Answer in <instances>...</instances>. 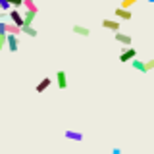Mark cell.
Masks as SVG:
<instances>
[{
  "label": "cell",
  "instance_id": "cell-11",
  "mask_svg": "<svg viewBox=\"0 0 154 154\" xmlns=\"http://www.w3.org/2000/svg\"><path fill=\"white\" fill-rule=\"evenodd\" d=\"M71 31H73L75 35H81V37H89L91 35V29L85 27V25H73V27H71Z\"/></svg>",
  "mask_w": 154,
  "mask_h": 154
},
{
  "label": "cell",
  "instance_id": "cell-19",
  "mask_svg": "<svg viewBox=\"0 0 154 154\" xmlns=\"http://www.w3.org/2000/svg\"><path fill=\"white\" fill-rule=\"evenodd\" d=\"M144 69H146V71L154 69V58H152V60H148V62H144Z\"/></svg>",
  "mask_w": 154,
  "mask_h": 154
},
{
  "label": "cell",
  "instance_id": "cell-4",
  "mask_svg": "<svg viewBox=\"0 0 154 154\" xmlns=\"http://www.w3.org/2000/svg\"><path fill=\"white\" fill-rule=\"evenodd\" d=\"M64 137L67 139V141H75V143H81V141H83V133L73 131V129H67V131H64Z\"/></svg>",
  "mask_w": 154,
  "mask_h": 154
},
{
  "label": "cell",
  "instance_id": "cell-3",
  "mask_svg": "<svg viewBox=\"0 0 154 154\" xmlns=\"http://www.w3.org/2000/svg\"><path fill=\"white\" fill-rule=\"evenodd\" d=\"M6 46H8L10 52H17V48H19L17 37H16V35H6Z\"/></svg>",
  "mask_w": 154,
  "mask_h": 154
},
{
  "label": "cell",
  "instance_id": "cell-20",
  "mask_svg": "<svg viewBox=\"0 0 154 154\" xmlns=\"http://www.w3.org/2000/svg\"><path fill=\"white\" fill-rule=\"evenodd\" d=\"M112 154H122V150L119 148H112Z\"/></svg>",
  "mask_w": 154,
  "mask_h": 154
},
{
  "label": "cell",
  "instance_id": "cell-10",
  "mask_svg": "<svg viewBox=\"0 0 154 154\" xmlns=\"http://www.w3.org/2000/svg\"><path fill=\"white\" fill-rule=\"evenodd\" d=\"M116 17L118 19H123V21H129V19L133 17V14L129 12V10H123V8H118L116 10Z\"/></svg>",
  "mask_w": 154,
  "mask_h": 154
},
{
  "label": "cell",
  "instance_id": "cell-9",
  "mask_svg": "<svg viewBox=\"0 0 154 154\" xmlns=\"http://www.w3.org/2000/svg\"><path fill=\"white\" fill-rule=\"evenodd\" d=\"M4 31H6V35H19V33H21V27H17L16 23H4Z\"/></svg>",
  "mask_w": 154,
  "mask_h": 154
},
{
  "label": "cell",
  "instance_id": "cell-12",
  "mask_svg": "<svg viewBox=\"0 0 154 154\" xmlns=\"http://www.w3.org/2000/svg\"><path fill=\"white\" fill-rule=\"evenodd\" d=\"M35 16H37V12H29V10H25V14H23V27L31 25L33 19H35Z\"/></svg>",
  "mask_w": 154,
  "mask_h": 154
},
{
  "label": "cell",
  "instance_id": "cell-13",
  "mask_svg": "<svg viewBox=\"0 0 154 154\" xmlns=\"http://www.w3.org/2000/svg\"><path fill=\"white\" fill-rule=\"evenodd\" d=\"M131 67L133 69H137V71H141V73H146V69H144V62H141V60H131Z\"/></svg>",
  "mask_w": 154,
  "mask_h": 154
},
{
  "label": "cell",
  "instance_id": "cell-14",
  "mask_svg": "<svg viewBox=\"0 0 154 154\" xmlns=\"http://www.w3.org/2000/svg\"><path fill=\"white\" fill-rule=\"evenodd\" d=\"M21 33H25V35H29V37H37V29L33 27V25H25V27H21Z\"/></svg>",
  "mask_w": 154,
  "mask_h": 154
},
{
  "label": "cell",
  "instance_id": "cell-2",
  "mask_svg": "<svg viewBox=\"0 0 154 154\" xmlns=\"http://www.w3.org/2000/svg\"><path fill=\"white\" fill-rule=\"evenodd\" d=\"M8 17H10V21H12V23H16L17 27H23V14L19 12V10L12 8V10L8 12Z\"/></svg>",
  "mask_w": 154,
  "mask_h": 154
},
{
  "label": "cell",
  "instance_id": "cell-1",
  "mask_svg": "<svg viewBox=\"0 0 154 154\" xmlns=\"http://www.w3.org/2000/svg\"><path fill=\"white\" fill-rule=\"evenodd\" d=\"M135 58H137V50H135L133 46H127L122 54H119V62H122V64H129L131 60H135Z\"/></svg>",
  "mask_w": 154,
  "mask_h": 154
},
{
  "label": "cell",
  "instance_id": "cell-6",
  "mask_svg": "<svg viewBox=\"0 0 154 154\" xmlns=\"http://www.w3.org/2000/svg\"><path fill=\"white\" fill-rule=\"evenodd\" d=\"M50 85H52V79H50V77H42V79H41V81L37 83L35 91H37V93H45V91H46V89H48Z\"/></svg>",
  "mask_w": 154,
  "mask_h": 154
},
{
  "label": "cell",
  "instance_id": "cell-15",
  "mask_svg": "<svg viewBox=\"0 0 154 154\" xmlns=\"http://www.w3.org/2000/svg\"><path fill=\"white\" fill-rule=\"evenodd\" d=\"M23 8L29 10V12H37V4H35V0H23Z\"/></svg>",
  "mask_w": 154,
  "mask_h": 154
},
{
  "label": "cell",
  "instance_id": "cell-18",
  "mask_svg": "<svg viewBox=\"0 0 154 154\" xmlns=\"http://www.w3.org/2000/svg\"><path fill=\"white\" fill-rule=\"evenodd\" d=\"M4 46H6V33L0 31V50H2Z\"/></svg>",
  "mask_w": 154,
  "mask_h": 154
},
{
  "label": "cell",
  "instance_id": "cell-7",
  "mask_svg": "<svg viewBox=\"0 0 154 154\" xmlns=\"http://www.w3.org/2000/svg\"><path fill=\"white\" fill-rule=\"evenodd\" d=\"M114 37H116V41H118V42H122L123 46H131V42H133L131 35H123L122 31H118V33H116Z\"/></svg>",
  "mask_w": 154,
  "mask_h": 154
},
{
  "label": "cell",
  "instance_id": "cell-5",
  "mask_svg": "<svg viewBox=\"0 0 154 154\" xmlns=\"http://www.w3.org/2000/svg\"><path fill=\"white\" fill-rule=\"evenodd\" d=\"M56 85L60 87V89H66V87H67V75H66L64 69L56 71Z\"/></svg>",
  "mask_w": 154,
  "mask_h": 154
},
{
  "label": "cell",
  "instance_id": "cell-16",
  "mask_svg": "<svg viewBox=\"0 0 154 154\" xmlns=\"http://www.w3.org/2000/svg\"><path fill=\"white\" fill-rule=\"evenodd\" d=\"M137 2H139V0H122V6H119V8H123V10H129V8L133 6V4H137Z\"/></svg>",
  "mask_w": 154,
  "mask_h": 154
},
{
  "label": "cell",
  "instance_id": "cell-17",
  "mask_svg": "<svg viewBox=\"0 0 154 154\" xmlns=\"http://www.w3.org/2000/svg\"><path fill=\"white\" fill-rule=\"evenodd\" d=\"M8 4H10V6H12V8L19 10V8L23 6V0H8Z\"/></svg>",
  "mask_w": 154,
  "mask_h": 154
},
{
  "label": "cell",
  "instance_id": "cell-8",
  "mask_svg": "<svg viewBox=\"0 0 154 154\" xmlns=\"http://www.w3.org/2000/svg\"><path fill=\"white\" fill-rule=\"evenodd\" d=\"M102 27L110 29V31H114V33H118L119 31V21H116V19H102Z\"/></svg>",
  "mask_w": 154,
  "mask_h": 154
}]
</instances>
